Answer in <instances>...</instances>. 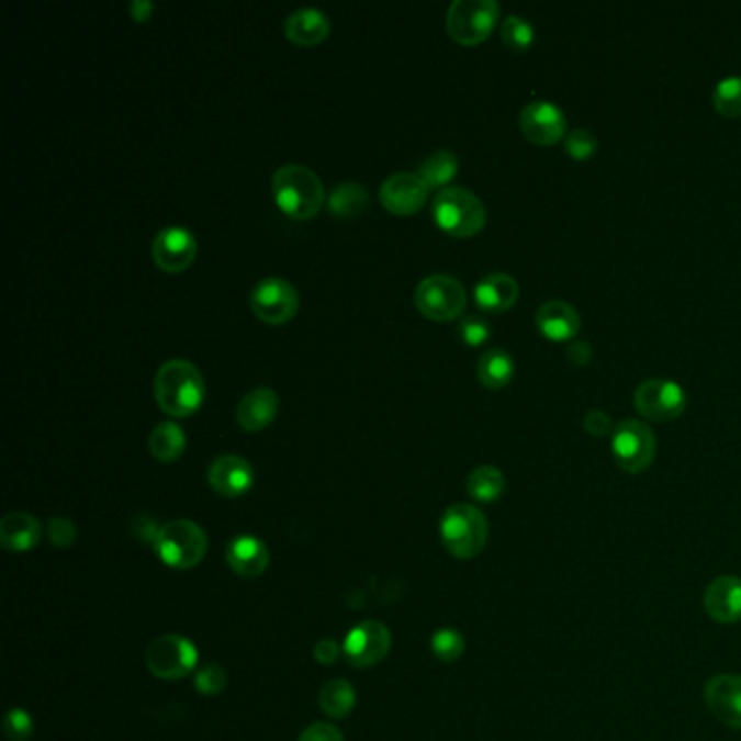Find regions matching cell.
Returning <instances> with one entry per match:
<instances>
[{
  "label": "cell",
  "mask_w": 741,
  "mask_h": 741,
  "mask_svg": "<svg viewBox=\"0 0 741 741\" xmlns=\"http://www.w3.org/2000/svg\"><path fill=\"white\" fill-rule=\"evenodd\" d=\"M207 388L201 370L188 359H170L159 366L155 374V401L159 409L170 418H190L194 416L203 401Z\"/></svg>",
  "instance_id": "obj_1"
},
{
  "label": "cell",
  "mask_w": 741,
  "mask_h": 741,
  "mask_svg": "<svg viewBox=\"0 0 741 741\" xmlns=\"http://www.w3.org/2000/svg\"><path fill=\"white\" fill-rule=\"evenodd\" d=\"M272 197L277 207L296 222L316 217L326 203V192L318 175L299 164H288L274 172Z\"/></svg>",
  "instance_id": "obj_2"
},
{
  "label": "cell",
  "mask_w": 741,
  "mask_h": 741,
  "mask_svg": "<svg viewBox=\"0 0 741 741\" xmlns=\"http://www.w3.org/2000/svg\"><path fill=\"white\" fill-rule=\"evenodd\" d=\"M439 535L444 548L454 559H474L487 546L490 525L481 509L468 503H457L444 512Z\"/></svg>",
  "instance_id": "obj_3"
},
{
  "label": "cell",
  "mask_w": 741,
  "mask_h": 741,
  "mask_svg": "<svg viewBox=\"0 0 741 741\" xmlns=\"http://www.w3.org/2000/svg\"><path fill=\"white\" fill-rule=\"evenodd\" d=\"M435 224L452 237H472L483 231L487 210L483 201L465 188H446L433 201Z\"/></svg>",
  "instance_id": "obj_4"
},
{
  "label": "cell",
  "mask_w": 741,
  "mask_h": 741,
  "mask_svg": "<svg viewBox=\"0 0 741 741\" xmlns=\"http://www.w3.org/2000/svg\"><path fill=\"white\" fill-rule=\"evenodd\" d=\"M210 548L207 532L192 520H172L164 525L157 539V557L172 570H192L197 568Z\"/></svg>",
  "instance_id": "obj_5"
},
{
  "label": "cell",
  "mask_w": 741,
  "mask_h": 741,
  "mask_svg": "<svg viewBox=\"0 0 741 741\" xmlns=\"http://www.w3.org/2000/svg\"><path fill=\"white\" fill-rule=\"evenodd\" d=\"M498 18L501 4L494 0H454L446 13V29L454 42L476 46L492 35Z\"/></svg>",
  "instance_id": "obj_6"
},
{
  "label": "cell",
  "mask_w": 741,
  "mask_h": 741,
  "mask_svg": "<svg viewBox=\"0 0 741 741\" xmlns=\"http://www.w3.org/2000/svg\"><path fill=\"white\" fill-rule=\"evenodd\" d=\"M416 307L424 318L450 322L465 312V288L450 274H430L416 288Z\"/></svg>",
  "instance_id": "obj_7"
},
{
  "label": "cell",
  "mask_w": 741,
  "mask_h": 741,
  "mask_svg": "<svg viewBox=\"0 0 741 741\" xmlns=\"http://www.w3.org/2000/svg\"><path fill=\"white\" fill-rule=\"evenodd\" d=\"M199 665L197 645L183 636L157 637L146 650V667L161 681H181Z\"/></svg>",
  "instance_id": "obj_8"
},
{
  "label": "cell",
  "mask_w": 741,
  "mask_h": 741,
  "mask_svg": "<svg viewBox=\"0 0 741 741\" xmlns=\"http://www.w3.org/2000/svg\"><path fill=\"white\" fill-rule=\"evenodd\" d=\"M611 452L616 463L629 472L639 474L648 470L656 454L654 433L639 420H625L618 424L611 435Z\"/></svg>",
  "instance_id": "obj_9"
},
{
  "label": "cell",
  "mask_w": 741,
  "mask_h": 741,
  "mask_svg": "<svg viewBox=\"0 0 741 741\" xmlns=\"http://www.w3.org/2000/svg\"><path fill=\"white\" fill-rule=\"evenodd\" d=\"M633 401L637 412L652 423L676 420L687 409V394L670 379H645L637 385Z\"/></svg>",
  "instance_id": "obj_10"
},
{
  "label": "cell",
  "mask_w": 741,
  "mask_h": 741,
  "mask_svg": "<svg viewBox=\"0 0 741 741\" xmlns=\"http://www.w3.org/2000/svg\"><path fill=\"white\" fill-rule=\"evenodd\" d=\"M299 290L281 277H268L250 292V310L266 324H285L299 314Z\"/></svg>",
  "instance_id": "obj_11"
},
{
  "label": "cell",
  "mask_w": 741,
  "mask_h": 741,
  "mask_svg": "<svg viewBox=\"0 0 741 741\" xmlns=\"http://www.w3.org/2000/svg\"><path fill=\"white\" fill-rule=\"evenodd\" d=\"M390 648V629L379 620H366L348 631L341 650L352 667H372L388 656Z\"/></svg>",
  "instance_id": "obj_12"
},
{
  "label": "cell",
  "mask_w": 741,
  "mask_h": 741,
  "mask_svg": "<svg viewBox=\"0 0 741 741\" xmlns=\"http://www.w3.org/2000/svg\"><path fill=\"white\" fill-rule=\"evenodd\" d=\"M197 237L186 226H166L153 239V261L164 272H183L197 259Z\"/></svg>",
  "instance_id": "obj_13"
},
{
  "label": "cell",
  "mask_w": 741,
  "mask_h": 741,
  "mask_svg": "<svg viewBox=\"0 0 741 741\" xmlns=\"http://www.w3.org/2000/svg\"><path fill=\"white\" fill-rule=\"evenodd\" d=\"M520 128L532 144L552 146L563 139L568 117L554 103L532 101L520 113Z\"/></svg>",
  "instance_id": "obj_14"
},
{
  "label": "cell",
  "mask_w": 741,
  "mask_h": 741,
  "mask_svg": "<svg viewBox=\"0 0 741 741\" xmlns=\"http://www.w3.org/2000/svg\"><path fill=\"white\" fill-rule=\"evenodd\" d=\"M428 188L418 172H396L381 186V203L394 215H414L428 201Z\"/></svg>",
  "instance_id": "obj_15"
},
{
  "label": "cell",
  "mask_w": 741,
  "mask_h": 741,
  "mask_svg": "<svg viewBox=\"0 0 741 741\" xmlns=\"http://www.w3.org/2000/svg\"><path fill=\"white\" fill-rule=\"evenodd\" d=\"M207 481L215 494L237 498L250 492V487L255 485V470L239 454H220L213 459L207 470Z\"/></svg>",
  "instance_id": "obj_16"
},
{
  "label": "cell",
  "mask_w": 741,
  "mask_h": 741,
  "mask_svg": "<svg viewBox=\"0 0 741 741\" xmlns=\"http://www.w3.org/2000/svg\"><path fill=\"white\" fill-rule=\"evenodd\" d=\"M707 709L727 727L741 729V676L718 674L705 685Z\"/></svg>",
  "instance_id": "obj_17"
},
{
  "label": "cell",
  "mask_w": 741,
  "mask_h": 741,
  "mask_svg": "<svg viewBox=\"0 0 741 741\" xmlns=\"http://www.w3.org/2000/svg\"><path fill=\"white\" fill-rule=\"evenodd\" d=\"M224 557H226L228 568L244 579H257L270 565L268 546L259 537H252V535H239L231 539Z\"/></svg>",
  "instance_id": "obj_18"
},
{
  "label": "cell",
  "mask_w": 741,
  "mask_h": 741,
  "mask_svg": "<svg viewBox=\"0 0 741 741\" xmlns=\"http://www.w3.org/2000/svg\"><path fill=\"white\" fill-rule=\"evenodd\" d=\"M705 611L720 625H736L741 620V579L720 576L705 590Z\"/></svg>",
  "instance_id": "obj_19"
},
{
  "label": "cell",
  "mask_w": 741,
  "mask_h": 741,
  "mask_svg": "<svg viewBox=\"0 0 741 741\" xmlns=\"http://www.w3.org/2000/svg\"><path fill=\"white\" fill-rule=\"evenodd\" d=\"M520 294V285L512 274L492 272L483 277L474 288V303L485 314L509 312Z\"/></svg>",
  "instance_id": "obj_20"
},
{
  "label": "cell",
  "mask_w": 741,
  "mask_h": 741,
  "mask_svg": "<svg viewBox=\"0 0 741 741\" xmlns=\"http://www.w3.org/2000/svg\"><path fill=\"white\" fill-rule=\"evenodd\" d=\"M279 394L270 388H257L248 392L237 405V424L248 433H259L274 423L279 414Z\"/></svg>",
  "instance_id": "obj_21"
},
{
  "label": "cell",
  "mask_w": 741,
  "mask_h": 741,
  "mask_svg": "<svg viewBox=\"0 0 741 741\" xmlns=\"http://www.w3.org/2000/svg\"><path fill=\"white\" fill-rule=\"evenodd\" d=\"M537 328L550 341H570L581 330L579 312L565 301H548L537 310Z\"/></svg>",
  "instance_id": "obj_22"
},
{
  "label": "cell",
  "mask_w": 741,
  "mask_h": 741,
  "mask_svg": "<svg viewBox=\"0 0 741 741\" xmlns=\"http://www.w3.org/2000/svg\"><path fill=\"white\" fill-rule=\"evenodd\" d=\"M330 33V20L316 7H303L285 20V35L296 46H318Z\"/></svg>",
  "instance_id": "obj_23"
},
{
  "label": "cell",
  "mask_w": 741,
  "mask_h": 741,
  "mask_svg": "<svg viewBox=\"0 0 741 741\" xmlns=\"http://www.w3.org/2000/svg\"><path fill=\"white\" fill-rule=\"evenodd\" d=\"M42 539V525L26 512H11L0 520V543L9 552H29Z\"/></svg>",
  "instance_id": "obj_24"
},
{
  "label": "cell",
  "mask_w": 741,
  "mask_h": 741,
  "mask_svg": "<svg viewBox=\"0 0 741 741\" xmlns=\"http://www.w3.org/2000/svg\"><path fill=\"white\" fill-rule=\"evenodd\" d=\"M516 374V363L512 355L503 348H490L481 355L476 366V377L487 390H503L512 383Z\"/></svg>",
  "instance_id": "obj_25"
},
{
  "label": "cell",
  "mask_w": 741,
  "mask_h": 741,
  "mask_svg": "<svg viewBox=\"0 0 741 741\" xmlns=\"http://www.w3.org/2000/svg\"><path fill=\"white\" fill-rule=\"evenodd\" d=\"M150 454L161 463H175L188 448L186 430L177 423L157 424L148 437Z\"/></svg>",
  "instance_id": "obj_26"
},
{
  "label": "cell",
  "mask_w": 741,
  "mask_h": 741,
  "mask_svg": "<svg viewBox=\"0 0 741 741\" xmlns=\"http://www.w3.org/2000/svg\"><path fill=\"white\" fill-rule=\"evenodd\" d=\"M468 494L476 501V503H496L507 487L505 474L496 468V465H479L470 472L468 476Z\"/></svg>",
  "instance_id": "obj_27"
},
{
  "label": "cell",
  "mask_w": 741,
  "mask_h": 741,
  "mask_svg": "<svg viewBox=\"0 0 741 741\" xmlns=\"http://www.w3.org/2000/svg\"><path fill=\"white\" fill-rule=\"evenodd\" d=\"M319 709L335 720L346 718L355 705H357V694L352 689V685L344 678H333L328 683L322 685L318 696Z\"/></svg>",
  "instance_id": "obj_28"
},
{
  "label": "cell",
  "mask_w": 741,
  "mask_h": 741,
  "mask_svg": "<svg viewBox=\"0 0 741 741\" xmlns=\"http://www.w3.org/2000/svg\"><path fill=\"white\" fill-rule=\"evenodd\" d=\"M457 170H459L457 155L450 150H437L428 155L420 164L418 177L423 179L428 190H435V188L446 190V186L457 177Z\"/></svg>",
  "instance_id": "obj_29"
},
{
  "label": "cell",
  "mask_w": 741,
  "mask_h": 741,
  "mask_svg": "<svg viewBox=\"0 0 741 741\" xmlns=\"http://www.w3.org/2000/svg\"><path fill=\"white\" fill-rule=\"evenodd\" d=\"M326 205L337 217H357L368 210L370 194L359 183H341L330 192Z\"/></svg>",
  "instance_id": "obj_30"
},
{
  "label": "cell",
  "mask_w": 741,
  "mask_h": 741,
  "mask_svg": "<svg viewBox=\"0 0 741 741\" xmlns=\"http://www.w3.org/2000/svg\"><path fill=\"white\" fill-rule=\"evenodd\" d=\"M501 37L507 48L516 53H527L535 42V29L520 15H507L501 26Z\"/></svg>",
  "instance_id": "obj_31"
},
{
  "label": "cell",
  "mask_w": 741,
  "mask_h": 741,
  "mask_svg": "<svg viewBox=\"0 0 741 741\" xmlns=\"http://www.w3.org/2000/svg\"><path fill=\"white\" fill-rule=\"evenodd\" d=\"M714 106L725 117H741V77H729L716 86Z\"/></svg>",
  "instance_id": "obj_32"
},
{
  "label": "cell",
  "mask_w": 741,
  "mask_h": 741,
  "mask_svg": "<svg viewBox=\"0 0 741 741\" xmlns=\"http://www.w3.org/2000/svg\"><path fill=\"white\" fill-rule=\"evenodd\" d=\"M430 650L437 659L452 663L457 659H461L463 650H465V639L457 631V629H439L430 637Z\"/></svg>",
  "instance_id": "obj_33"
},
{
  "label": "cell",
  "mask_w": 741,
  "mask_h": 741,
  "mask_svg": "<svg viewBox=\"0 0 741 741\" xmlns=\"http://www.w3.org/2000/svg\"><path fill=\"white\" fill-rule=\"evenodd\" d=\"M563 148L565 153L574 159V161H587L596 155L598 150V139L592 131L587 128H576V131H570L563 139Z\"/></svg>",
  "instance_id": "obj_34"
},
{
  "label": "cell",
  "mask_w": 741,
  "mask_h": 741,
  "mask_svg": "<svg viewBox=\"0 0 741 741\" xmlns=\"http://www.w3.org/2000/svg\"><path fill=\"white\" fill-rule=\"evenodd\" d=\"M226 683H228V676L224 672L222 665L217 663H207L205 667H201L194 676V685L201 694L205 696H217L226 689Z\"/></svg>",
  "instance_id": "obj_35"
},
{
  "label": "cell",
  "mask_w": 741,
  "mask_h": 741,
  "mask_svg": "<svg viewBox=\"0 0 741 741\" xmlns=\"http://www.w3.org/2000/svg\"><path fill=\"white\" fill-rule=\"evenodd\" d=\"M490 335H492V326L481 316H465L459 322V337L470 348L483 346L490 339Z\"/></svg>",
  "instance_id": "obj_36"
},
{
  "label": "cell",
  "mask_w": 741,
  "mask_h": 741,
  "mask_svg": "<svg viewBox=\"0 0 741 741\" xmlns=\"http://www.w3.org/2000/svg\"><path fill=\"white\" fill-rule=\"evenodd\" d=\"M4 736L11 741H26L33 736V720L24 709H11L4 718Z\"/></svg>",
  "instance_id": "obj_37"
},
{
  "label": "cell",
  "mask_w": 741,
  "mask_h": 741,
  "mask_svg": "<svg viewBox=\"0 0 741 741\" xmlns=\"http://www.w3.org/2000/svg\"><path fill=\"white\" fill-rule=\"evenodd\" d=\"M46 535H48L50 543H55L57 548H70L77 539V527L68 518H50L48 527H46Z\"/></svg>",
  "instance_id": "obj_38"
},
{
  "label": "cell",
  "mask_w": 741,
  "mask_h": 741,
  "mask_svg": "<svg viewBox=\"0 0 741 741\" xmlns=\"http://www.w3.org/2000/svg\"><path fill=\"white\" fill-rule=\"evenodd\" d=\"M583 426L585 430L592 435V437H605V435H614L616 426H614V420L607 412H600V409H592L587 412L585 420H583Z\"/></svg>",
  "instance_id": "obj_39"
},
{
  "label": "cell",
  "mask_w": 741,
  "mask_h": 741,
  "mask_svg": "<svg viewBox=\"0 0 741 741\" xmlns=\"http://www.w3.org/2000/svg\"><path fill=\"white\" fill-rule=\"evenodd\" d=\"M299 741H344L341 731L335 725L328 722H314L307 727Z\"/></svg>",
  "instance_id": "obj_40"
},
{
  "label": "cell",
  "mask_w": 741,
  "mask_h": 741,
  "mask_svg": "<svg viewBox=\"0 0 741 741\" xmlns=\"http://www.w3.org/2000/svg\"><path fill=\"white\" fill-rule=\"evenodd\" d=\"M341 652H344V650H341L333 639H319L318 643L314 645V656H316V661L322 663V665L335 663V661L339 659Z\"/></svg>",
  "instance_id": "obj_41"
},
{
  "label": "cell",
  "mask_w": 741,
  "mask_h": 741,
  "mask_svg": "<svg viewBox=\"0 0 741 741\" xmlns=\"http://www.w3.org/2000/svg\"><path fill=\"white\" fill-rule=\"evenodd\" d=\"M565 357H568V361H570L572 366L585 368V366L592 361V346H590V341H576V344L568 346Z\"/></svg>",
  "instance_id": "obj_42"
},
{
  "label": "cell",
  "mask_w": 741,
  "mask_h": 741,
  "mask_svg": "<svg viewBox=\"0 0 741 741\" xmlns=\"http://www.w3.org/2000/svg\"><path fill=\"white\" fill-rule=\"evenodd\" d=\"M128 9H131V18H133L135 22H146V20L153 15L155 4H153L150 0H133Z\"/></svg>",
  "instance_id": "obj_43"
}]
</instances>
